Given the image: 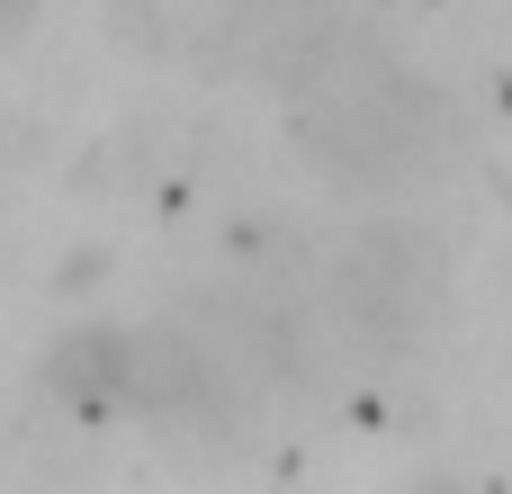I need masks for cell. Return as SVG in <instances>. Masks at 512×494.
<instances>
[{
	"instance_id": "1",
	"label": "cell",
	"mask_w": 512,
	"mask_h": 494,
	"mask_svg": "<svg viewBox=\"0 0 512 494\" xmlns=\"http://www.w3.org/2000/svg\"><path fill=\"white\" fill-rule=\"evenodd\" d=\"M432 135H441L432 90L405 63H387L378 45L315 36V54L297 63V144L315 153V171L351 189H396L423 171Z\"/></svg>"
},
{
	"instance_id": "2",
	"label": "cell",
	"mask_w": 512,
	"mask_h": 494,
	"mask_svg": "<svg viewBox=\"0 0 512 494\" xmlns=\"http://www.w3.org/2000/svg\"><path fill=\"white\" fill-rule=\"evenodd\" d=\"M441 297H450V252L414 216H378L333 252V315L369 351H405L414 333H432Z\"/></svg>"
},
{
	"instance_id": "3",
	"label": "cell",
	"mask_w": 512,
	"mask_h": 494,
	"mask_svg": "<svg viewBox=\"0 0 512 494\" xmlns=\"http://www.w3.org/2000/svg\"><path fill=\"white\" fill-rule=\"evenodd\" d=\"M405 494H468L459 477H423V486H405Z\"/></svg>"
},
{
	"instance_id": "4",
	"label": "cell",
	"mask_w": 512,
	"mask_h": 494,
	"mask_svg": "<svg viewBox=\"0 0 512 494\" xmlns=\"http://www.w3.org/2000/svg\"><path fill=\"white\" fill-rule=\"evenodd\" d=\"M0 9H18V0H0Z\"/></svg>"
}]
</instances>
